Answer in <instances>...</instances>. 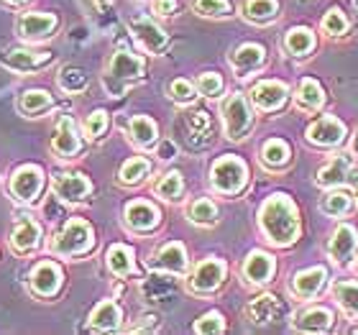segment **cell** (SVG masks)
<instances>
[{
	"instance_id": "6da1fadb",
	"label": "cell",
	"mask_w": 358,
	"mask_h": 335,
	"mask_svg": "<svg viewBox=\"0 0 358 335\" xmlns=\"http://www.w3.org/2000/svg\"><path fill=\"white\" fill-rule=\"evenodd\" d=\"M259 223L264 236L276 246H289L299 236V213L287 194H274L264 202Z\"/></svg>"
},
{
	"instance_id": "7a4b0ae2",
	"label": "cell",
	"mask_w": 358,
	"mask_h": 335,
	"mask_svg": "<svg viewBox=\"0 0 358 335\" xmlns=\"http://www.w3.org/2000/svg\"><path fill=\"white\" fill-rule=\"evenodd\" d=\"M141 75H143L141 57H136V54L126 52V49H118V52L113 54V59L108 62L103 83H105V90H108L113 97H120L123 90L131 83H136Z\"/></svg>"
},
{
	"instance_id": "3957f363",
	"label": "cell",
	"mask_w": 358,
	"mask_h": 335,
	"mask_svg": "<svg viewBox=\"0 0 358 335\" xmlns=\"http://www.w3.org/2000/svg\"><path fill=\"white\" fill-rule=\"evenodd\" d=\"M95 243V236H92V228H90L87 220L83 218H72L67 220V225L62 228L52 241V251L57 256H80V253H87Z\"/></svg>"
},
{
	"instance_id": "277c9868",
	"label": "cell",
	"mask_w": 358,
	"mask_h": 335,
	"mask_svg": "<svg viewBox=\"0 0 358 335\" xmlns=\"http://www.w3.org/2000/svg\"><path fill=\"white\" fill-rule=\"evenodd\" d=\"M248 182V169L238 157L217 159L210 169V185L217 194H238Z\"/></svg>"
},
{
	"instance_id": "5b68a950",
	"label": "cell",
	"mask_w": 358,
	"mask_h": 335,
	"mask_svg": "<svg viewBox=\"0 0 358 335\" xmlns=\"http://www.w3.org/2000/svg\"><path fill=\"white\" fill-rule=\"evenodd\" d=\"M223 123H225V136H228L231 141L246 138V134L251 131L254 115H251V108H248L246 97L241 95V92H233V95L225 97Z\"/></svg>"
},
{
	"instance_id": "8992f818",
	"label": "cell",
	"mask_w": 358,
	"mask_h": 335,
	"mask_svg": "<svg viewBox=\"0 0 358 335\" xmlns=\"http://www.w3.org/2000/svg\"><path fill=\"white\" fill-rule=\"evenodd\" d=\"M41 187H44V171H41V166L26 164L13 171L8 190H10V194L18 202H34L38 197V192H41Z\"/></svg>"
},
{
	"instance_id": "52a82bcc",
	"label": "cell",
	"mask_w": 358,
	"mask_h": 335,
	"mask_svg": "<svg viewBox=\"0 0 358 335\" xmlns=\"http://www.w3.org/2000/svg\"><path fill=\"white\" fill-rule=\"evenodd\" d=\"M52 190L62 202H83L92 192V182L80 171H59L54 174Z\"/></svg>"
},
{
	"instance_id": "ba28073f",
	"label": "cell",
	"mask_w": 358,
	"mask_h": 335,
	"mask_svg": "<svg viewBox=\"0 0 358 335\" xmlns=\"http://www.w3.org/2000/svg\"><path fill=\"white\" fill-rule=\"evenodd\" d=\"M131 31H134V36L138 38V44L151 54H162L169 44V36L164 34V29H159L157 23L151 21L149 15H136L131 18Z\"/></svg>"
},
{
	"instance_id": "9c48e42d",
	"label": "cell",
	"mask_w": 358,
	"mask_h": 335,
	"mask_svg": "<svg viewBox=\"0 0 358 335\" xmlns=\"http://www.w3.org/2000/svg\"><path fill=\"white\" fill-rule=\"evenodd\" d=\"M225 279V261L220 259H205L194 266L189 276V290L192 292H213L217 290Z\"/></svg>"
},
{
	"instance_id": "30bf717a",
	"label": "cell",
	"mask_w": 358,
	"mask_h": 335,
	"mask_svg": "<svg viewBox=\"0 0 358 335\" xmlns=\"http://www.w3.org/2000/svg\"><path fill=\"white\" fill-rule=\"evenodd\" d=\"M62 269L54 261H41L34 271H31V292L36 297H54L62 287Z\"/></svg>"
},
{
	"instance_id": "8fae6325",
	"label": "cell",
	"mask_w": 358,
	"mask_h": 335,
	"mask_svg": "<svg viewBox=\"0 0 358 335\" xmlns=\"http://www.w3.org/2000/svg\"><path fill=\"white\" fill-rule=\"evenodd\" d=\"M57 29V15L54 13H23L18 18V36L23 41H41V38L52 36Z\"/></svg>"
},
{
	"instance_id": "7c38bea8",
	"label": "cell",
	"mask_w": 358,
	"mask_h": 335,
	"mask_svg": "<svg viewBox=\"0 0 358 335\" xmlns=\"http://www.w3.org/2000/svg\"><path fill=\"white\" fill-rule=\"evenodd\" d=\"M345 138V126L333 115H322L307 128V141L317 146H338Z\"/></svg>"
},
{
	"instance_id": "4fadbf2b",
	"label": "cell",
	"mask_w": 358,
	"mask_h": 335,
	"mask_svg": "<svg viewBox=\"0 0 358 335\" xmlns=\"http://www.w3.org/2000/svg\"><path fill=\"white\" fill-rule=\"evenodd\" d=\"M149 269L166 271V274H185L187 271V251L179 241H172L159 248L149 261Z\"/></svg>"
},
{
	"instance_id": "5bb4252c",
	"label": "cell",
	"mask_w": 358,
	"mask_h": 335,
	"mask_svg": "<svg viewBox=\"0 0 358 335\" xmlns=\"http://www.w3.org/2000/svg\"><path fill=\"white\" fill-rule=\"evenodd\" d=\"M80 146H83V141H80V136H77L75 120L64 115V118L57 123V128H54L52 151L59 159H72L75 154H80Z\"/></svg>"
},
{
	"instance_id": "9a60e30c",
	"label": "cell",
	"mask_w": 358,
	"mask_h": 335,
	"mask_svg": "<svg viewBox=\"0 0 358 335\" xmlns=\"http://www.w3.org/2000/svg\"><path fill=\"white\" fill-rule=\"evenodd\" d=\"M38 243H41V225L31 215L18 218V223H15L13 233H10V248H13L15 253H21V256H26V253L34 251Z\"/></svg>"
},
{
	"instance_id": "2e32d148",
	"label": "cell",
	"mask_w": 358,
	"mask_h": 335,
	"mask_svg": "<svg viewBox=\"0 0 358 335\" xmlns=\"http://www.w3.org/2000/svg\"><path fill=\"white\" fill-rule=\"evenodd\" d=\"M126 223L138 233H146L157 228L159 223V210L146 200H134L126 205Z\"/></svg>"
},
{
	"instance_id": "e0dca14e",
	"label": "cell",
	"mask_w": 358,
	"mask_h": 335,
	"mask_svg": "<svg viewBox=\"0 0 358 335\" xmlns=\"http://www.w3.org/2000/svg\"><path fill=\"white\" fill-rule=\"evenodd\" d=\"M264 59H266V52H264L262 44H243L231 54V67L236 69L238 77H246L248 72L262 67Z\"/></svg>"
},
{
	"instance_id": "ac0fdd59",
	"label": "cell",
	"mask_w": 358,
	"mask_h": 335,
	"mask_svg": "<svg viewBox=\"0 0 358 335\" xmlns=\"http://www.w3.org/2000/svg\"><path fill=\"white\" fill-rule=\"evenodd\" d=\"M325 279H328V271L322 266L305 269V271H299V274L292 279V292H294L297 297L310 299L325 287Z\"/></svg>"
},
{
	"instance_id": "d6986e66",
	"label": "cell",
	"mask_w": 358,
	"mask_h": 335,
	"mask_svg": "<svg viewBox=\"0 0 358 335\" xmlns=\"http://www.w3.org/2000/svg\"><path fill=\"white\" fill-rule=\"evenodd\" d=\"M356 248H358L356 231H353L351 225H338L336 233H333V238H330V243H328V251H330V256H333V261L345 264V261L356 253Z\"/></svg>"
},
{
	"instance_id": "ffe728a7",
	"label": "cell",
	"mask_w": 358,
	"mask_h": 335,
	"mask_svg": "<svg viewBox=\"0 0 358 335\" xmlns=\"http://www.w3.org/2000/svg\"><path fill=\"white\" fill-rule=\"evenodd\" d=\"M251 100H254V105L262 108V111H274V108H279V105L287 100V87H284L282 83H274V80L259 83L251 90Z\"/></svg>"
},
{
	"instance_id": "44dd1931",
	"label": "cell",
	"mask_w": 358,
	"mask_h": 335,
	"mask_svg": "<svg viewBox=\"0 0 358 335\" xmlns=\"http://www.w3.org/2000/svg\"><path fill=\"white\" fill-rule=\"evenodd\" d=\"M52 59V54L49 52H29V49H13V52H8L3 57V64H8L10 69L15 72H31V69H38L41 64Z\"/></svg>"
},
{
	"instance_id": "7402d4cb",
	"label": "cell",
	"mask_w": 358,
	"mask_h": 335,
	"mask_svg": "<svg viewBox=\"0 0 358 335\" xmlns=\"http://www.w3.org/2000/svg\"><path fill=\"white\" fill-rule=\"evenodd\" d=\"M120 325V307L113 302V299H103L100 305L90 313V328L100 330V333H110V330H118Z\"/></svg>"
},
{
	"instance_id": "603a6c76",
	"label": "cell",
	"mask_w": 358,
	"mask_h": 335,
	"mask_svg": "<svg viewBox=\"0 0 358 335\" xmlns=\"http://www.w3.org/2000/svg\"><path fill=\"white\" fill-rule=\"evenodd\" d=\"M243 274H246L248 282L254 284H266L274 274V259L264 251L248 253L246 264H243Z\"/></svg>"
},
{
	"instance_id": "cb8c5ba5",
	"label": "cell",
	"mask_w": 358,
	"mask_h": 335,
	"mask_svg": "<svg viewBox=\"0 0 358 335\" xmlns=\"http://www.w3.org/2000/svg\"><path fill=\"white\" fill-rule=\"evenodd\" d=\"M248 320L254 322V325H268V322L276 320V315L282 313V305H279V299L274 294H264V297L254 299L251 305H248Z\"/></svg>"
},
{
	"instance_id": "d4e9b609",
	"label": "cell",
	"mask_w": 358,
	"mask_h": 335,
	"mask_svg": "<svg viewBox=\"0 0 358 335\" xmlns=\"http://www.w3.org/2000/svg\"><path fill=\"white\" fill-rule=\"evenodd\" d=\"M128 138L136 146H151V143H157L159 138L157 123L149 115H134V118L128 120Z\"/></svg>"
},
{
	"instance_id": "484cf974",
	"label": "cell",
	"mask_w": 358,
	"mask_h": 335,
	"mask_svg": "<svg viewBox=\"0 0 358 335\" xmlns=\"http://www.w3.org/2000/svg\"><path fill=\"white\" fill-rule=\"evenodd\" d=\"M348 169H351V159L345 157V154H341V157H333L328 164L317 171L315 182H317L320 187H336V185H341L345 177H348Z\"/></svg>"
},
{
	"instance_id": "4316f807",
	"label": "cell",
	"mask_w": 358,
	"mask_h": 335,
	"mask_svg": "<svg viewBox=\"0 0 358 335\" xmlns=\"http://www.w3.org/2000/svg\"><path fill=\"white\" fill-rule=\"evenodd\" d=\"M333 325V313L325 310V307H313L302 313L299 318H294V328L297 330H307V333H322Z\"/></svg>"
},
{
	"instance_id": "83f0119b",
	"label": "cell",
	"mask_w": 358,
	"mask_h": 335,
	"mask_svg": "<svg viewBox=\"0 0 358 335\" xmlns=\"http://www.w3.org/2000/svg\"><path fill=\"white\" fill-rule=\"evenodd\" d=\"M52 105H54V100L46 90H26V92L18 97V111H21L23 115H29V118H36L38 113L49 111Z\"/></svg>"
},
{
	"instance_id": "f1b7e54d",
	"label": "cell",
	"mask_w": 358,
	"mask_h": 335,
	"mask_svg": "<svg viewBox=\"0 0 358 335\" xmlns=\"http://www.w3.org/2000/svg\"><path fill=\"white\" fill-rule=\"evenodd\" d=\"M108 269H110L115 276H128L134 274V251L123 243H115V246L108 248Z\"/></svg>"
},
{
	"instance_id": "f546056e",
	"label": "cell",
	"mask_w": 358,
	"mask_h": 335,
	"mask_svg": "<svg viewBox=\"0 0 358 335\" xmlns=\"http://www.w3.org/2000/svg\"><path fill=\"white\" fill-rule=\"evenodd\" d=\"M333 294H336L338 305L343 307V313L351 320H358V282H336Z\"/></svg>"
},
{
	"instance_id": "4dcf8cb0",
	"label": "cell",
	"mask_w": 358,
	"mask_h": 335,
	"mask_svg": "<svg viewBox=\"0 0 358 335\" xmlns=\"http://www.w3.org/2000/svg\"><path fill=\"white\" fill-rule=\"evenodd\" d=\"M284 46H287V52L294 54V57H305L307 52H313L315 46V36L310 29H289L287 31V36H284Z\"/></svg>"
},
{
	"instance_id": "1f68e13d",
	"label": "cell",
	"mask_w": 358,
	"mask_h": 335,
	"mask_svg": "<svg viewBox=\"0 0 358 335\" xmlns=\"http://www.w3.org/2000/svg\"><path fill=\"white\" fill-rule=\"evenodd\" d=\"M289 157H292V151H289V146H287V141H282V138H271V141L264 143L262 162L266 166H271V169H279V166L289 164Z\"/></svg>"
},
{
	"instance_id": "d6a6232c",
	"label": "cell",
	"mask_w": 358,
	"mask_h": 335,
	"mask_svg": "<svg viewBox=\"0 0 358 335\" xmlns=\"http://www.w3.org/2000/svg\"><path fill=\"white\" fill-rule=\"evenodd\" d=\"M320 105H322V87L315 80H302L297 90V108L305 113H313Z\"/></svg>"
},
{
	"instance_id": "836d02e7",
	"label": "cell",
	"mask_w": 358,
	"mask_h": 335,
	"mask_svg": "<svg viewBox=\"0 0 358 335\" xmlns=\"http://www.w3.org/2000/svg\"><path fill=\"white\" fill-rule=\"evenodd\" d=\"M246 18L254 23H266L279 13V3L276 0H246Z\"/></svg>"
},
{
	"instance_id": "e575fe53",
	"label": "cell",
	"mask_w": 358,
	"mask_h": 335,
	"mask_svg": "<svg viewBox=\"0 0 358 335\" xmlns=\"http://www.w3.org/2000/svg\"><path fill=\"white\" fill-rule=\"evenodd\" d=\"M182 190H185V182H182V174H179V171H166L164 177L157 182V187H154L157 197H162V200H166V202L179 200Z\"/></svg>"
},
{
	"instance_id": "d590c367",
	"label": "cell",
	"mask_w": 358,
	"mask_h": 335,
	"mask_svg": "<svg viewBox=\"0 0 358 335\" xmlns=\"http://www.w3.org/2000/svg\"><path fill=\"white\" fill-rule=\"evenodd\" d=\"M151 171V164H149V159H143V157H134V159H128L126 164L120 166V182L123 185H138V182H143V177Z\"/></svg>"
},
{
	"instance_id": "8d00e7d4",
	"label": "cell",
	"mask_w": 358,
	"mask_h": 335,
	"mask_svg": "<svg viewBox=\"0 0 358 335\" xmlns=\"http://www.w3.org/2000/svg\"><path fill=\"white\" fill-rule=\"evenodd\" d=\"M189 220L197 225H213L217 220V208L215 202L208 200V197H200L189 205Z\"/></svg>"
},
{
	"instance_id": "74e56055",
	"label": "cell",
	"mask_w": 358,
	"mask_h": 335,
	"mask_svg": "<svg viewBox=\"0 0 358 335\" xmlns=\"http://www.w3.org/2000/svg\"><path fill=\"white\" fill-rule=\"evenodd\" d=\"M59 87L64 90V92H83L85 87H87V72L80 67H64L59 72Z\"/></svg>"
},
{
	"instance_id": "f35d334b",
	"label": "cell",
	"mask_w": 358,
	"mask_h": 335,
	"mask_svg": "<svg viewBox=\"0 0 358 335\" xmlns=\"http://www.w3.org/2000/svg\"><path fill=\"white\" fill-rule=\"evenodd\" d=\"M322 31H325L328 36H341V34L348 31V18L343 15L341 8H330L328 13H325V18H322Z\"/></svg>"
},
{
	"instance_id": "ab89813d",
	"label": "cell",
	"mask_w": 358,
	"mask_h": 335,
	"mask_svg": "<svg viewBox=\"0 0 358 335\" xmlns=\"http://www.w3.org/2000/svg\"><path fill=\"white\" fill-rule=\"evenodd\" d=\"M351 210V197L345 192H330L325 200H322V213H328V215L338 218V215H345Z\"/></svg>"
},
{
	"instance_id": "60d3db41",
	"label": "cell",
	"mask_w": 358,
	"mask_h": 335,
	"mask_svg": "<svg viewBox=\"0 0 358 335\" xmlns=\"http://www.w3.org/2000/svg\"><path fill=\"white\" fill-rule=\"evenodd\" d=\"M194 330L200 335H215V333H223L225 330V320H223V315L220 313H205L200 318V320L194 322Z\"/></svg>"
},
{
	"instance_id": "b9f144b4",
	"label": "cell",
	"mask_w": 358,
	"mask_h": 335,
	"mask_svg": "<svg viewBox=\"0 0 358 335\" xmlns=\"http://www.w3.org/2000/svg\"><path fill=\"white\" fill-rule=\"evenodd\" d=\"M197 90H200V95H205V97H215L223 92V80H220L217 72H202V75L197 77Z\"/></svg>"
},
{
	"instance_id": "7bdbcfd3",
	"label": "cell",
	"mask_w": 358,
	"mask_h": 335,
	"mask_svg": "<svg viewBox=\"0 0 358 335\" xmlns=\"http://www.w3.org/2000/svg\"><path fill=\"white\" fill-rule=\"evenodd\" d=\"M105 128H108V113L95 111V113H90V115H87L83 131H85V136H87L90 141H92V138H97V136L105 134Z\"/></svg>"
},
{
	"instance_id": "ee69618b",
	"label": "cell",
	"mask_w": 358,
	"mask_h": 335,
	"mask_svg": "<svg viewBox=\"0 0 358 335\" xmlns=\"http://www.w3.org/2000/svg\"><path fill=\"white\" fill-rule=\"evenodd\" d=\"M187 128L194 136H210L213 134V120H210V115L205 111H194L187 115Z\"/></svg>"
},
{
	"instance_id": "f6af8a7d",
	"label": "cell",
	"mask_w": 358,
	"mask_h": 335,
	"mask_svg": "<svg viewBox=\"0 0 358 335\" xmlns=\"http://www.w3.org/2000/svg\"><path fill=\"white\" fill-rule=\"evenodd\" d=\"M169 95H172V100L179 105L192 103L194 100V85L189 83V80H174V83L169 85Z\"/></svg>"
},
{
	"instance_id": "bcb514c9",
	"label": "cell",
	"mask_w": 358,
	"mask_h": 335,
	"mask_svg": "<svg viewBox=\"0 0 358 335\" xmlns=\"http://www.w3.org/2000/svg\"><path fill=\"white\" fill-rule=\"evenodd\" d=\"M194 10L200 15H228L231 3L228 0H194Z\"/></svg>"
},
{
	"instance_id": "7dc6e473",
	"label": "cell",
	"mask_w": 358,
	"mask_h": 335,
	"mask_svg": "<svg viewBox=\"0 0 358 335\" xmlns=\"http://www.w3.org/2000/svg\"><path fill=\"white\" fill-rule=\"evenodd\" d=\"M154 13L174 15L177 13V0H154Z\"/></svg>"
},
{
	"instance_id": "c3c4849f",
	"label": "cell",
	"mask_w": 358,
	"mask_h": 335,
	"mask_svg": "<svg viewBox=\"0 0 358 335\" xmlns=\"http://www.w3.org/2000/svg\"><path fill=\"white\" fill-rule=\"evenodd\" d=\"M174 154H177V149H174L172 141H164V143H162V149H159V157H162V159H172Z\"/></svg>"
},
{
	"instance_id": "681fc988",
	"label": "cell",
	"mask_w": 358,
	"mask_h": 335,
	"mask_svg": "<svg viewBox=\"0 0 358 335\" xmlns=\"http://www.w3.org/2000/svg\"><path fill=\"white\" fill-rule=\"evenodd\" d=\"M141 325H136L134 330H146V328H154L157 325V315H146V318H141Z\"/></svg>"
},
{
	"instance_id": "f907efd6",
	"label": "cell",
	"mask_w": 358,
	"mask_h": 335,
	"mask_svg": "<svg viewBox=\"0 0 358 335\" xmlns=\"http://www.w3.org/2000/svg\"><path fill=\"white\" fill-rule=\"evenodd\" d=\"M8 6H13V8H21V6H26V3H29V0H6Z\"/></svg>"
},
{
	"instance_id": "816d5d0a",
	"label": "cell",
	"mask_w": 358,
	"mask_h": 335,
	"mask_svg": "<svg viewBox=\"0 0 358 335\" xmlns=\"http://www.w3.org/2000/svg\"><path fill=\"white\" fill-rule=\"evenodd\" d=\"M353 192H356V200H358V185H356V187H353Z\"/></svg>"
},
{
	"instance_id": "f5cc1de1",
	"label": "cell",
	"mask_w": 358,
	"mask_h": 335,
	"mask_svg": "<svg viewBox=\"0 0 358 335\" xmlns=\"http://www.w3.org/2000/svg\"><path fill=\"white\" fill-rule=\"evenodd\" d=\"M97 3H105V0H97Z\"/></svg>"
}]
</instances>
